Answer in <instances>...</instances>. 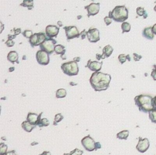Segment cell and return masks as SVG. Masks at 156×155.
<instances>
[{
    "label": "cell",
    "mask_w": 156,
    "mask_h": 155,
    "mask_svg": "<svg viewBox=\"0 0 156 155\" xmlns=\"http://www.w3.org/2000/svg\"><path fill=\"white\" fill-rule=\"evenodd\" d=\"M87 37L91 43H97L100 40L99 32L96 28H90L87 32Z\"/></svg>",
    "instance_id": "11"
},
{
    "label": "cell",
    "mask_w": 156,
    "mask_h": 155,
    "mask_svg": "<svg viewBox=\"0 0 156 155\" xmlns=\"http://www.w3.org/2000/svg\"><path fill=\"white\" fill-rule=\"evenodd\" d=\"M71 155H82L84 153V151L80 149H75L74 150L72 151L70 153Z\"/></svg>",
    "instance_id": "32"
},
{
    "label": "cell",
    "mask_w": 156,
    "mask_h": 155,
    "mask_svg": "<svg viewBox=\"0 0 156 155\" xmlns=\"http://www.w3.org/2000/svg\"><path fill=\"white\" fill-rule=\"evenodd\" d=\"M95 142L93 138L90 137V135L84 137L81 140V144L83 145L84 149L89 151H93L96 150L95 148Z\"/></svg>",
    "instance_id": "7"
},
{
    "label": "cell",
    "mask_w": 156,
    "mask_h": 155,
    "mask_svg": "<svg viewBox=\"0 0 156 155\" xmlns=\"http://www.w3.org/2000/svg\"><path fill=\"white\" fill-rule=\"evenodd\" d=\"M15 44V42L13 41V40L8 39V40L6 42V45L7 47H12Z\"/></svg>",
    "instance_id": "33"
},
{
    "label": "cell",
    "mask_w": 156,
    "mask_h": 155,
    "mask_svg": "<svg viewBox=\"0 0 156 155\" xmlns=\"http://www.w3.org/2000/svg\"><path fill=\"white\" fill-rule=\"evenodd\" d=\"M63 119H64V116H62V114L61 113L57 114L54 117V121L53 125H57L59 122H60V121H61V120H63Z\"/></svg>",
    "instance_id": "29"
},
{
    "label": "cell",
    "mask_w": 156,
    "mask_h": 155,
    "mask_svg": "<svg viewBox=\"0 0 156 155\" xmlns=\"http://www.w3.org/2000/svg\"><path fill=\"white\" fill-rule=\"evenodd\" d=\"M36 59L37 62L42 65H48L50 60L49 54L43 50L37 51L36 54Z\"/></svg>",
    "instance_id": "8"
},
{
    "label": "cell",
    "mask_w": 156,
    "mask_h": 155,
    "mask_svg": "<svg viewBox=\"0 0 156 155\" xmlns=\"http://www.w3.org/2000/svg\"><path fill=\"white\" fill-rule=\"evenodd\" d=\"M151 77H152V79L156 81V68H154L152 70L151 74Z\"/></svg>",
    "instance_id": "36"
},
{
    "label": "cell",
    "mask_w": 156,
    "mask_h": 155,
    "mask_svg": "<svg viewBox=\"0 0 156 155\" xmlns=\"http://www.w3.org/2000/svg\"><path fill=\"white\" fill-rule=\"evenodd\" d=\"M42 113L38 115L36 113H29L27 116V120L30 122L32 125H37L39 122L40 121V120L41 119V116L42 114Z\"/></svg>",
    "instance_id": "16"
},
{
    "label": "cell",
    "mask_w": 156,
    "mask_h": 155,
    "mask_svg": "<svg viewBox=\"0 0 156 155\" xmlns=\"http://www.w3.org/2000/svg\"><path fill=\"white\" fill-rule=\"evenodd\" d=\"M131 26L127 22H123L121 24V29H122V33H124L125 32H129L131 31Z\"/></svg>",
    "instance_id": "23"
},
{
    "label": "cell",
    "mask_w": 156,
    "mask_h": 155,
    "mask_svg": "<svg viewBox=\"0 0 156 155\" xmlns=\"http://www.w3.org/2000/svg\"><path fill=\"white\" fill-rule=\"evenodd\" d=\"M150 142L147 138H142L139 137L138 138V142L136 146V149L140 153H145L150 148Z\"/></svg>",
    "instance_id": "10"
},
{
    "label": "cell",
    "mask_w": 156,
    "mask_h": 155,
    "mask_svg": "<svg viewBox=\"0 0 156 155\" xmlns=\"http://www.w3.org/2000/svg\"><path fill=\"white\" fill-rule=\"evenodd\" d=\"M49 125V120L47 118L44 119H41L40 120V121L39 122L37 125L39 126L40 127H47Z\"/></svg>",
    "instance_id": "27"
},
{
    "label": "cell",
    "mask_w": 156,
    "mask_h": 155,
    "mask_svg": "<svg viewBox=\"0 0 156 155\" xmlns=\"http://www.w3.org/2000/svg\"><path fill=\"white\" fill-rule=\"evenodd\" d=\"M36 125H32L30 122H29L28 120H26V121L23 122L21 124V127L23 128V130L27 132H31L33 129L36 127Z\"/></svg>",
    "instance_id": "19"
},
{
    "label": "cell",
    "mask_w": 156,
    "mask_h": 155,
    "mask_svg": "<svg viewBox=\"0 0 156 155\" xmlns=\"http://www.w3.org/2000/svg\"><path fill=\"white\" fill-rule=\"evenodd\" d=\"M152 31L154 35H156V24H154L153 26H152Z\"/></svg>",
    "instance_id": "40"
},
{
    "label": "cell",
    "mask_w": 156,
    "mask_h": 155,
    "mask_svg": "<svg viewBox=\"0 0 156 155\" xmlns=\"http://www.w3.org/2000/svg\"><path fill=\"white\" fill-rule=\"evenodd\" d=\"M47 37L44 33L39 32L33 34L29 38V43L32 47L40 46L42 43L47 40Z\"/></svg>",
    "instance_id": "5"
},
{
    "label": "cell",
    "mask_w": 156,
    "mask_h": 155,
    "mask_svg": "<svg viewBox=\"0 0 156 155\" xmlns=\"http://www.w3.org/2000/svg\"><path fill=\"white\" fill-rule=\"evenodd\" d=\"M67 91L65 89L60 88L57 90L56 94V97L57 99H61L64 98L67 96Z\"/></svg>",
    "instance_id": "22"
},
{
    "label": "cell",
    "mask_w": 156,
    "mask_h": 155,
    "mask_svg": "<svg viewBox=\"0 0 156 155\" xmlns=\"http://www.w3.org/2000/svg\"><path fill=\"white\" fill-rule=\"evenodd\" d=\"M14 32H15V36L16 35H19V34L21 32V29H14Z\"/></svg>",
    "instance_id": "43"
},
{
    "label": "cell",
    "mask_w": 156,
    "mask_h": 155,
    "mask_svg": "<svg viewBox=\"0 0 156 155\" xmlns=\"http://www.w3.org/2000/svg\"><path fill=\"white\" fill-rule=\"evenodd\" d=\"M81 36L82 37V39H84L85 38V37H87V32L85 33V30H84L83 32H82V33H81Z\"/></svg>",
    "instance_id": "38"
},
{
    "label": "cell",
    "mask_w": 156,
    "mask_h": 155,
    "mask_svg": "<svg viewBox=\"0 0 156 155\" xmlns=\"http://www.w3.org/2000/svg\"><path fill=\"white\" fill-rule=\"evenodd\" d=\"M63 155H71L70 153H64Z\"/></svg>",
    "instance_id": "44"
},
{
    "label": "cell",
    "mask_w": 156,
    "mask_h": 155,
    "mask_svg": "<svg viewBox=\"0 0 156 155\" xmlns=\"http://www.w3.org/2000/svg\"><path fill=\"white\" fill-rule=\"evenodd\" d=\"M129 134V132L128 130H123L117 134V137L121 140H127Z\"/></svg>",
    "instance_id": "21"
},
{
    "label": "cell",
    "mask_w": 156,
    "mask_h": 155,
    "mask_svg": "<svg viewBox=\"0 0 156 155\" xmlns=\"http://www.w3.org/2000/svg\"><path fill=\"white\" fill-rule=\"evenodd\" d=\"M127 60H128L129 61H131V57H130L129 55L120 54L118 56V60L121 64H123L125 62H126Z\"/></svg>",
    "instance_id": "24"
},
{
    "label": "cell",
    "mask_w": 156,
    "mask_h": 155,
    "mask_svg": "<svg viewBox=\"0 0 156 155\" xmlns=\"http://www.w3.org/2000/svg\"><path fill=\"white\" fill-rule=\"evenodd\" d=\"M152 99L153 97L150 95L141 94L137 96L134 98V101L140 111L143 113H149L150 111L155 109L153 106Z\"/></svg>",
    "instance_id": "2"
},
{
    "label": "cell",
    "mask_w": 156,
    "mask_h": 155,
    "mask_svg": "<svg viewBox=\"0 0 156 155\" xmlns=\"http://www.w3.org/2000/svg\"><path fill=\"white\" fill-rule=\"evenodd\" d=\"M113 51H114L113 48H112L110 45H108L102 49V54L101 55L97 54V59L100 60V59H104L107 57H109L112 55V53H113Z\"/></svg>",
    "instance_id": "15"
},
{
    "label": "cell",
    "mask_w": 156,
    "mask_h": 155,
    "mask_svg": "<svg viewBox=\"0 0 156 155\" xmlns=\"http://www.w3.org/2000/svg\"><path fill=\"white\" fill-rule=\"evenodd\" d=\"M65 31L66 36L68 40H72L75 38L79 37L81 33L78 31L77 28L74 26H66L64 28Z\"/></svg>",
    "instance_id": "9"
},
{
    "label": "cell",
    "mask_w": 156,
    "mask_h": 155,
    "mask_svg": "<svg viewBox=\"0 0 156 155\" xmlns=\"http://www.w3.org/2000/svg\"><path fill=\"white\" fill-rule=\"evenodd\" d=\"M149 118L152 123L156 124V109L149 112Z\"/></svg>",
    "instance_id": "26"
},
{
    "label": "cell",
    "mask_w": 156,
    "mask_h": 155,
    "mask_svg": "<svg viewBox=\"0 0 156 155\" xmlns=\"http://www.w3.org/2000/svg\"><path fill=\"white\" fill-rule=\"evenodd\" d=\"M65 51H66V49L64 46L62 45H57L55 46L54 52L57 55L60 54V55H61V56L62 57V55L65 54Z\"/></svg>",
    "instance_id": "20"
},
{
    "label": "cell",
    "mask_w": 156,
    "mask_h": 155,
    "mask_svg": "<svg viewBox=\"0 0 156 155\" xmlns=\"http://www.w3.org/2000/svg\"><path fill=\"white\" fill-rule=\"evenodd\" d=\"M61 69L64 74L69 76L76 75L79 73V67L77 62L74 60L63 63L61 65Z\"/></svg>",
    "instance_id": "4"
},
{
    "label": "cell",
    "mask_w": 156,
    "mask_h": 155,
    "mask_svg": "<svg viewBox=\"0 0 156 155\" xmlns=\"http://www.w3.org/2000/svg\"><path fill=\"white\" fill-rule=\"evenodd\" d=\"M111 79L110 74L94 72L90 77V83L95 91H105L109 87Z\"/></svg>",
    "instance_id": "1"
},
{
    "label": "cell",
    "mask_w": 156,
    "mask_h": 155,
    "mask_svg": "<svg viewBox=\"0 0 156 155\" xmlns=\"http://www.w3.org/2000/svg\"><path fill=\"white\" fill-rule=\"evenodd\" d=\"M104 22L106 23L107 26L110 25L112 23V19L110 18L109 16H106L105 18H104Z\"/></svg>",
    "instance_id": "34"
},
{
    "label": "cell",
    "mask_w": 156,
    "mask_h": 155,
    "mask_svg": "<svg viewBox=\"0 0 156 155\" xmlns=\"http://www.w3.org/2000/svg\"><path fill=\"white\" fill-rule=\"evenodd\" d=\"M5 155H16L15 151L12 150V151H8V152H7V153Z\"/></svg>",
    "instance_id": "39"
},
{
    "label": "cell",
    "mask_w": 156,
    "mask_h": 155,
    "mask_svg": "<svg viewBox=\"0 0 156 155\" xmlns=\"http://www.w3.org/2000/svg\"><path fill=\"white\" fill-rule=\"evenodd\" d=\"M102 63V62H99L98 61H92L91 60H89L86 67H88L89 70L92 71L98 72L101 70Z\"/></svg>",
    "instance_id": "14"
},
{
    "label": "cell",
    "mask_w": 156,
    "mask_h": 155,
    "mask_svg": "<svg viewBox=\"0 0 156 155\" xmlns=\"http://www.w3.org/2000/svg\"><path fill=\"white\" fill-rule=\"evenodd\" d=\"M133 55H134V59L135 61H136V62L137 61H139V60L142 58V57L141 55H138V54H137L136 53H134L133 54Z\"/></svg>",
    "instance_id": "35"
},
{
    "label": "cell",
    "mask_w": 156,
    "mask_h": 155,
    "mask_svg": "<svg viewBox=\"0 0 156 155\" xmlns=\"http://www.w3.org/2000/svg\"><path fill=\"white\" fill-rule=\"evenodd\" d=\"M142 34H143V36L145 38L148 39V40H152L154 37V34L152 32L151 26L145 28L143 31Z\"/></svg>",
    "instance_id": "18"
},
{
    "label": "cell",
    "mask_w": 156,
    "mask_h": 155,
    "mask_svg": "<svg viewBox=\"0 0 156 155\" xmlns=\"http://www.w3.org/2000/svg\"><path fill=\"white\" fill-rule=\"evenodd\" d=\"M56 43V41L54 39L52 38H48L44 42L40 45V50H43L49 54H53L54 52V48H55V44Z\"/></svg>",
    "instance_id": "6"
},
{
    "label": "cell",
    "mask_w": 156,
    "mask_h": 155,
    "mask_svg": "<svg viewBox=\"0 0 156 155\" xmlns=\"http://www.w3.org/2000/svg\"><path fill=\"white\" fill-rule=\"evenodd\" d=\"M136 12H137V14L138 15V16H143L144 17V15H147V14H146V12L145 11V9L143 7H138L137 8V10H136Z\"/></svg>",
    "instance_id": "30"
},
{
    "label": "cell",
    "mask_w": 156,
    "mask_h": 155,
    "mask_svg": "<svg viewBox=\"0 0 156 155\" xmlns=\"http://www.w3.org/2000/svg\"><path fill=\"white\" fill-rule=\"evenodd\" d=\"M33 0H23V2L21 4V6L28 7L29 9H31V8L33 7Z\"/></svg>",
    "instance_id": "25"
},
{
    "label": "cell",
    "mask_w": 156,
    "mask_h": 155,
    "mask_svg": "<svg viewBox=\"0 0 156 155\" xmlns=\"http://www.w3.org/2000/svg\"><path fill=\"white\" fill-rule=\"evenodd\" d=\"M7 145L2 142L0 144V155H5L7 153Z\"/></svg>",
    "instance_id": "28"
},
{
    "label": "cell",
    "mask_w": 156,
    "mask_h": 155,
    "mask_svg": "<svg viewBox=\"0 0 156 155\" xmlns=\"http://www.w3.org/2000/svg\"><path fill=\"white\" fill-rule=\"evenodd\" d=\"M129 12L125 6H117L109 12V16L117 22H125L128 18Z\"/></svg>",
    "instance_id": "3"
},
{
    "label": "cell",
    "mask_w": 156,
    "mask_h": 155,
    "mask_svg": "<svg viewBox=\"0 0 156 155\" xmlns=\"http://www.w3.org/2000/svg\"><path fill=\"white\" fill-rule=\"evenodd\" d=\"M45 31L47 36L49 38H52L57 36L59 32V28L55 25H48L46 28Z\"/></svg>",
    "instance_id": "13"
},
{
    "label": "cell",
    "mask_w": 156,
    "mask_h": 155,
    "mask_svg": "<svg viewBox=\"0 0 156 155\" xmlns=\"http://www.w3.org/2000/svg\"><path fill=\"white\" fill-rule=\"evenodd\" d=\"M7 60H8V61H9L12 63H14L15 62L17 63H19V54H17L16 51H14V50L11 51L10 53L8 54Z\"/></svg>",
    "instance_id": "17"
},
{
    "label": "cell",
    "mask_w": 156,
    "mask_h": 155,
    "mask_svg": "<svg viewBox=\"0 0 156 155\" xmlns=\"http://www.w3.org/2000/svg\"><path fill=\"white\" fill-rule=\"evenodd\" d=\"M152 103H153V106L155 109H156V96H155L153 99H152Z\"/></svg>",
    "instance_id": "41"
},
{
    "label": "cell",
    "mask_w": 156,
    "mask_h": 155,
    "mask_svg": "<svg viewBox=\"0 0 156 155\" xmlns=\"http://www.w3.org/2000/svg\"><path fill=\"white\" fill-rule=\"evenodd\" d=\"M39 155H51V153L48 151H44L42 154H40Z\"/></svg>",
    "instance_id": "42"
},
{
    "label": "cell",
    "mask_w": 156,
    "mask_h": 155,
    "mask_svg": "<svg viewBox=\"0 0 156 155\" xmlns=\"http://www.w3.org/2000/svg\"><path fill=\"white\" fill-rule=\"evenodd\" d=\"M95 148H96V150H98V149H99L101 148V145L100 142H98L95 143Z\"/></svg>",
    "instance_id": "37"
},
{
    "label": "cell",
    "mask_w": 156,
    "mask_h": 155,
    "mask_svg": "<svg viewBox=\"0 0 156 155\" xmlns=\"http://www.w3.org/2000/svg\"><path fill=\"white\" fill-rule=\"evenodd\" d=\"M32 35H33L32 32V31L30 30H25L23 32V36L27 38H30Z\"/></svg>",
    "instance_id": "31"
},
{
    "label": "cell",
    "mask_w": 156,
    "mask_h": 155,
    "mask_svg": "<svg viewBox=\"0 0 156 155\" xmlns=\"http://www.w3.org/2000/svg\"><path fill=\"white\" fill-rule=\"evenodd\" d=\"M154 11H155V12H156V5L154 6Z\"/></svg>",
    "instance_id": "45"
},
{
    "label": "cell",
    "mask_w": 156,
    "mask_h": 155,
    "mask_svg": "<svg viewBox=\"0 0 156 155\" xmlns=\"http://www.w3.org/2000/svg\"><path fill=\"white\" fill-rule=\"evenodd\" d=\"M88 12V17L90 16H94L98 14L100 9V4L99 3H92L90 5L86 6L85 7Z\"/></svg>",
    "instance_id": "12"
}]
</instances>
